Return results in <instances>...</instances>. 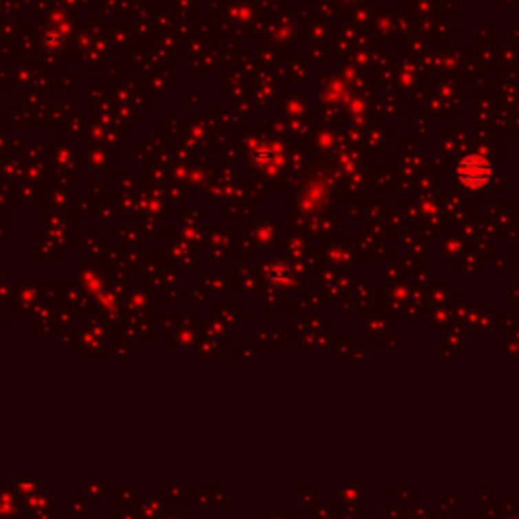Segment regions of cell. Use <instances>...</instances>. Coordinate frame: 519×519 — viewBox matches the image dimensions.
<instances>
[{"instance_id": "6da1fadb", "label": "cell", "mask_w": 519, "mask_h": 519, "mask_svg": "<svg viewBox=\"0 0 519 519\" xmlns=\"http://www.w3.org/2000/svg\"><path fill=\"white\" fill-rule=\"evenodd\" d=\"M458 177L460 181H465L467 185L477 187L483 185L489 177V167L485 165V160L479 156H469L460 162L458 167Z\"/></svg>"}]
</instances>
